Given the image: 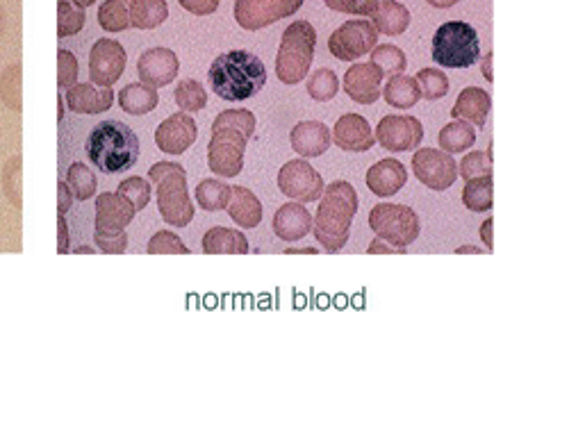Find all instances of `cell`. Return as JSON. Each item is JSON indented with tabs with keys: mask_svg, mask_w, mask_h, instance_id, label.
<instances>
[{
	"mask_svg": "<svg viewBox=\"0 0 569 425\" xmlns=\"http://www.w3.org/2000/svg\"><path fill=\"white\" fill-rule=\"evenodd\" d=\"M208 85L221 100L242 103L267 85V69L251 50H230L212 62Z\"/></svg>",
	"mask_w": 569,
	"mask_h": 425,
	"instance_id": "6da1fadb",
	"label": "cell"
},
{
	"mask_svg": "<svg viewBox=\"0 0 569 425\" xmlns=\"http://www.w3.org/2000/svg\"><path fill=\"white\" fill-rule=\"evenodd\" d=\"M358 212V194L349 182H331L319 198L317 216H312V232L326 253H340L351 235V223Z\"/></svg>",
	"mask_w": 569,
	"mask_h": 425,
	"instance_id": "7a4b0ae2",
	"label": "cell"
},
{
	"mask_svg": "<svg viewBox=\"0 0 569 425\" xmlns=\"http://www.w3.org/2000/svg\"><path fill=\"white\" fill-rule=\"evenodd\" d=\"M85 150L98 171L107 175L126 173L139 160V139L121 121H103L89 132Z\"/></svg>",
	"mask_w": 569,
	"mask_h": 425,
	"instance_id": "3957f363",
	"label": "cell"
},
{
	"mask_svg": "<svg viewBox=\"0 0 569 425\" xmlns=\"http://www.w3.org/2000/svg\"><path fill=\"white\" fill-rule=\"evenodd\" d=\"M148 180L158 189V210L173 228H185L194 219V203L187 191V171L176 162L151 166Z\"/></svg>",
	"mask_w": 569,
	"mask_h": 425,
	"instance_id": "277c9868",
	"label": "cell"
},
{
	"mask_svg": "<svg viewBox=\"0 0 569 425\" xmlns=\"http://www.w3.org/2000/svg\"><path fill=\"white\" fill-rule=\"evenodd\" d=\"M317 30L308 21H294L285 28L276 55V75L285 85H299L310 73L312 60H315Z\"/></svg>",
	"mask_w": 569,
	"mask_h": 425,
	"instance_id": "5b68a950",
	"label": "cell"
},
{
	"mask_svg": "<svg viewBox=\"0 0 569 425\" xmlns=\"http://www.w3.org/2000/svg\"><path fill=\"white\" fill-rule=\"evenodd\" d=\"M433 62L444 69H469L481 60V41L474 25L465 21H447L433 37Z\"/></svg>",
	"mask_w": 569,
	"mask_h": 425,
	"instance_id": "8992f818",
	"label": "cell"
},
{
	"mask_svg": "<svg viewBox=\"0 0 569 425\" xmlns=\"http://www.w3.org/2000/svg\"><path fill=\"white\" fill-rule=\"evenodd\" d=\"M369 228L394 248H408L419 237V216L408 205L381 203L369 214Z\"/></svg>",
	"mask_w": 569,
	"mask_h": 425,
	"instance_id": "52a82bcc",
	"label": "cell"
},
{
	"mask_svg": "<svg viewBox=\"0 0 569 425\" xmlns=\"http://www.w3.org/2000/svg\"><path fill=\"white\" fill-rule=\"evenodd\" d=\"M249 137L233 128H212L208 146V166L221 178H237L244 169V153Z\"/></svg>",
	"mask_w": 569,
	"mask_h": 425,
	"instance_id": "ba28073f",
	"label": "cell"
},
{
	"mask_svg": "<svg viewBox=\"0 0 569 425\" xmlns=\"http://www.w3.org/2000/svg\"><path fill=\"white\" fill-rule=\"evenodd\" d=\"M378 41V32L367 19H353L342 23L331 39H328V50L340 62H356L362 55L374 50Z\"/></svg>",
	"mask_w": 569,
	"mask_h": 425,
	"instance_id": "9c48e42d",
	"label": "cell"
},
{
	"mask_svg": "<svg viewBox=\"0 0 569 425\" xmlns=\"http://www.w3.org/2000/svg\"><path fill=\"white\" fill-rule=\"evenodd\" d=\"M278 187L296 203H315L324 194V178L305 160H292L278 171Z\"/></svg>",
	"mask_w": 569,
	"mask_h": 425,
	"instance_id": "30bf717a",
	"label": "cell"
},
{
	"mask_svg": "<svg viewBox=\"0 0 569 425\" xmlns=\"http://www.w3.org/2000/svg\"><path fill=\"white\" fill-rule=\"evenodd\" d=\"M417 180L433 191H447L458 178V164L449 153L435 148H419L412 157Z\"/></svg>",
	"mask_w": 569,
	"mask_h": 425,
	"instance_id": "8fae6325",
	"label": "cell"
},
{
	"mask_svg": "<svg viewBox=\"0 0 569 425\" xmlns=\"http://www.w3.org/2000/svg\"><path fill=\"white\" fill-rule=\"evenodd\" d=\"M303 0H237L235 19L244 30H262L301 10Z\"/></svg>",
	"mask_w": 569,
	"mask_h": 425,
	"instance_id": "7c38bea8",
	"label": "cell"
},
{
	"mask_svg": "<svg viewBox=\"0 0 569 425\" xmlns=\"http://www.w3.org/2000/svg\"><path fill=\"white\" fill-rule=\"evenodd\" d=\"M376 139L390 153H406L419 148L424 139V125L408 114L383 116L376 128Z\"/></svg>",
	"mask_w": 569,
	"mask_h": 425,
	"instance_id": "4fadbf2b",
	"label": "cell"
},
{
	"mask_svg": "<svg viewBox=\"0 0 569 425\" xmlns=\"http://www.w3.org/2000/svg\"><path fill=\"white\" fill-rule=\"evenodd\" d=\"M126 71V50L117 39H98L89 53V78L98 87H112Z\"/></svg>",
	"mask_w": 569,
	"mask_h": 425,
	"instance_id": "5bb4252c",
	"label": "cell"
},
{
	"mask_svg": "<svg viewBox=\"0 0 569 425\" xmlns=\"http://www.w3.org/2000/svg\"><path fill=\"white\" fill-rule=\"evenodd\" d=\"M196 135H199V130H196V121L192 116L187 112H176L155 130V144H158L162 153L183 155L187 148L194 146Z\"/></svg>",
	"mask_w": 569,
	"mask_h": 425,
	"instance_id": "9a60e30c",
	"label": "cell"
},
{
	"mask_svg": "<svg viewBox=\"0 0 569 425\" xmlns=\"http://www.w3.org/2000/svg\"><path fill=\"white\" fill-rule=\"evenodd\" d=\"M178 69H180L178 55L173 53L171 48H151L142 53V57L137 60L139 80L155 89L176 80Z\"/></svg>",
	"mask_w": 569,
	"mask_h": 425,
	"instance_id": "2e32d148",
	"label": "cell"
},
{
	"mask_svg": "<svg viewBox=\"0 0 569 425\" xmlns=\"http://www.w3.org/2000/svg\"><path fill=\"white\" fill-rule=\"evenodd\" d=\"M335 146H340L346 153H367L369 148H374L376 137L371 132V125L360 114H346L340 121L335 123L333 130Z\"/></svg>",
	"mask_w": 569,
	"mask_h": 425,
	"instance_id": "e0dca14e",
	"label": "cell"
},
{
	"mask_svg": "<svg viewBox=\"0 0 569 425\" xmlns=\"http://www.w3.org/2000/svg\"><path fill=\"white\" fill-rule=\"evenodd\" d=\"M383 73L374 64H353L344 75V91L360 105H371L381 98Z\"/></svg>",
	"mask_w": 569,
	"mask_h": 425,
	"instance_id": "ac0fdd59",
	"label": "cell"
},
{
	"mask_svg": "<svg viewBox=\"0 0 569 425\" xmlns=\"http://www.w3.org/2000/svg\"><path fill=\"white\" fill-rule=\"evenodd\" d=\"M365 182L371 194H376L378 198H392L406 187L408 171L397 160H381L367 171Z\"/></svg>",
	"mask_w": 569,
	"mask_h": 425,
	"instance_id": "d6986e66",
	"label": "cell"
},
{
	"mask_svg": "<svg viewBox=\"0 0 569 425\" xmlns=\"http://www.w3.org/2000/svg\"><path fill=\"white\" fill-rule=\"evenodd\" d=\"M331 130L321 121H301L290 132V144L301 157H319L331 148Z\"/></svg>",
	"mask_w": 569,
	"mask_h": 425,
	"instance_id": "ffe728a7",
	"label": "cell"
},
{
	"mask_svg": "<svg viewBox=\"0 0 569 425\" xmlns=\"http://www.w3.org/2000/svg\"><path fill=\"white\" fill-rule=\"evenodd\" d=\"M274 235L283 241H301L310 235L312 230V216L305 210L303 203H285L274 214Z\"/></svg>",
	"mask_w": 569,
	"mask_h": 425,
	"instance_id": "44dd1931",
	"label": "cell"
},
{
	"mask_svg": "<svg viewBox=\"0 0 569 425\" xmlns=\"http://www.w3.org/2000/svg\"><path fill=\"white\" fill-rule=\"evenodd\" d=\"M64 100L76 114H101L112 107L114 91L112 87H94L92 82H85V85L69 87Z\"/></svg>",
	"mask_w": 569,
	"mask_h": 425,
	"instance_id": "7402d4cb",
	"label": "cell"
},
{
	"mask_svg": "<svg viewBox=\"0 0 569 425\" xmlns=\"http://www.w3.org/2000/svg\"><path fill=\"white\" fill-rule=\"evenodd\" d=\"M135 214V207L119 194H101L96 198V230H126Z\"/></svg>",
	"mask_w": 569,
	"mask_h": 425,
	"instance_id": "603a6c76",
	"label": "cell"
},
{
	"mask_svg": "<svg viewBox=\"0 0 569 425\" xmlns=\"http://www.w3.org/2000/svg\"><path fill=\"white\" fill-rule=\"evenodd\" d=\"M492 110V98L485 89L481 87H467L465 91H460V96L453 105L451 116L458 121H465L474 128H483L485 121H488V114Z\"/></svg>",
	"mask_w": 569,
	"mask_h": 425,
	"instance_id": "cb8c5ba5",
	"label": "cell"
},
{
	"mask_svg": "<svg viewBox=\"0 0 569 425\" xmlns=\"http://www.w3.org/2000/svg\"><path fill=\"white\" fill-rule=\"evenodd\" d=\"M228 214L239 228L251 230L258 228L262 221V203L251 189L246 187H230V200H228Z\"/></svg>",
	"mask_w": 569,
	"mask_h": 425,
	"instance_id": "d4e9b609",
	"label": "cell"
},
{
	"mask_svg": "<svg viewBox=\"0 0 569 425\" xmlns=\"http://www.w3.org/2000/svg\"><path fill=\"white\" fill-rule=\"evenodd\" d=\"M371 25H374L376 32L397 37L401 32H406L410 25L408 7L397 3V0H378L374 14H371Z\"/></svg>",
	"mask_w": 569,
	"mask_h": 425,
	"instance_id": "484cf974",
	"label": "cell"
},
{
	"mask_svg": "<svg viewBox=\"0 0 569 425\" xmlns=\"http://www.w3.org/2000/svg\"><path fill=\"white\" fill-rule=\"evenodd\" d=\"M205 255H246L249 253V241L239 230L233 228H212L203 237Z\"/></svg>",
	"mask_w": 569,
	"mask_h": 425,
	"instance_id": "4316f807",
	"label": "cell"
},
{
	"mask_svg": "<svg viewBox=\"0 0 569 425\" xmlns=\"http://www.w3.org/2000/svg\"><path fill=\"white\" fill-rule=\"evenodd\" d=\"M381 94L385 96L387 105L394 107V110H410V107H415L419 103V98H422L417 80L412 78V75H403V73L392 75Z\"/></svg>",
	"mask_w": 569,
	"mask_h": 425,
	"instance_id": "83f0119b",
	"label": "cell"
},
{
	"mask_svg": "<svg viewBox=\"0 0 569 425\" xmlns=\"http://www.w3.org/2000/svg\"><path fill=\"white\" fill-rule=\"evenodd\" d=\"M160 103V96L155 87H148L144 82H135V85H126L119 91V105L126 114L142 116L153 112Z\"/></svg>",
	"mask_w": 569,
	"mask_h": 425,
	"instance_id": "f1b7e54d",
	"label": "cell"
},
{
	"mask_svg": "<svg viewBox=\"0 0 569 425\" xmlns=\"http://www.w3.org/2000/svg\"><path fill=\"white\" fill-rule=\"evenodd\" d=\"M167 0H133L130 3V23L137 30H153L167 21Z\"/></svg>",
	"mask_w": 569,
	"mask_h": 425,
	"instance_id": "f546056e",
	"label": "cell"
},
{
	"mask_svg": "<svg viewBox=\"0 0 569 425\" xmlns=\"http://www.w3.org/2000/svg\"><path fill=\"white\" fill-rule=\"evenodd\" d=\"M474 141H476L474 125L458 121V119H453V123L444 125V128L440 130V135H437V144H440L444 153H449V155L465 153V150L474 146Z\"/></svg>",
	"mask_w": 569,
	"mask_h": 425,
	"instance_id": "4dcf8cb0",
	"label": "cell"
},
{
	"mask_svg": "<svg viewBox=\"0 0 569 425\" xmlns=\"http://www.w3.org/2000/svg\"><path fill=\"white\" fill-rule=\"evenodd\" d=\"M130 3L133 0H105L98 10V23L105 32H123L133 28L130 23Z\"/></svg>",
	"mask_w": 569,
	"mask_h": 425,
	"instance_id": "1f68e13d",
	"label": "cell"
},
{
	"mask_svg": "<svg viewBox=\"0 0 569 425\" xmlns=\"http://www.w3.org/2000/svg\"><path fill=\"white\" fill-rule=\"evenodd\" d=\"M228 200H230V187L226 182L208 178L199 182V187H196V203H199L201 210L205 212L226 210Z\"/></svg>",
	"mask_w": 569,
	"mask_h": 425,
	"instance_id": "d6a6232c",
	"label": "cell"
},
{
	"mask_svg": "<svg viewBox=\"0 0 569 425\" xmlns=\"http://www.w3.org/2000/svg\"><path fill=\"white\" fill-rule=\"evenodd\" d=\"M463 203L467 210H472L476 214L490 212L492 210V175H485V178H474L467 180V185L463 189Z\"/></svg>",
	"mask_w": 569,
	"mask_h": 425,
	"instance_id": "836d02e7",
	"label": "cell"
},
{
	"mask_svg": "<svg viewBox=\"0 0 569 425\" xmlns=\"http://www.w3.org/2000/svg\"><path fill=\"white\" fill-rule=\"evenodd\" d=\"M371 64L376 66L378 71L383 75H399V73H406V53L399 46L394 44H383V46H374L371 50Z\"/></svg>",
	"mask_w": 569,
	"mask_h": 425,
	"instance_id": "e575fe53",
	"label": "cell"
},
{
	"mask_svg": "<svg viewBox=\"0 0 569 425\" xmlns=\"http://www.w3.org/2000/svg\"><path fill=\"white\" fill-rule=\"evenodd\" d=\"M173 98H176V105L183 112H201L205 105H208V91L201 85L199 80H183L178 82L176 91H173Z\"/></svg>",
	"mask_w": 569,
	"mask_h": 425,
	"instance_id": "d590c367",
	"label": "cell"
},
{
	"mask_svg": "<svg viewBox=\"0 0 569 425\" xmlns=\"http://www.w3.org/2000/svg\"><path fill=\"white\" fill-rule=\"evenodd\" d=\"M67 187L76 200H89L96 194L98 180L87 164H71L67 171Z\"/></svg>",
	"mask_w": 569,
	"mask_h": 425,
	"instance_id": "8d00e7d4",
	"label": "cell"
},
{
	"mask_svg": "<svg viewBox=\"0 0 569 425\" xmlns=\"http://www.w3.org/2000/svg\"><path fill=\"white\" fill-rule=\"evenodd\" d=\"M85 10L78 5L69 3V0H60L57 3V37H71L85 28Z\"/></svg>",
	"mask_w": 569,
	"mask_h": 425,
	"instance_id": "74e56055",
	"label": "cell"
},
{
	"mask_svg": "<svg viewBox=\"0 0 569 425\" xmlns=\"http://www.w3.org/2000/svg\"><path fill=\"white\" fill-rule=\"evenodd\" d=\"M0 100L12 112H21V64L7 66L0 75Z\"/></svg>",
	"mask_w": 569,
	"mask_h": 425,
	"instance_id": "f35d334b",
	"label": "cell"
},
{
	"mask_svg": "<svg viewBox=\"0 0 569 425\" xmlns=\"http://www.w3.org/2000/svg\"><path fill=\"white\" fill-rule=\"evenodd\" d=\"M337 89H340V80H337L335 71L319 69L317 73L310 75L308 94L310 98H315L317 103H328V100H333L337 96Z\"/></svg>",
	"mask_w": 569,
	"mask_h": 425,
	"instance_id": "ab89813d",
	"label": "cell"
},
{
	"mask_svg": "<svg viewBox=\"0 0 569 425\" xmlns=\"http://www.w3.org/2000/svg\"><path fill=\"white\" fill-rule=\"evenodd\" d=\"M417 85L422 91V98L437 100L449 94V78L437 69H422L417 73Z\"/></svg>",
	"mask_w": 569,
	"mask_h": 425,
	"instance_id": "60d3db41",
	"label": "cell"
},
{
	"mask_svg": "<svg viewBox=\"0 0 569 425\" xmlns=\"http://www.w3.org/2000/svg\"><path fill=\"white\" fill-rule=\"evenodd\" d=\"M458 175L463 180H474V178H485V175H492V148L474 150V153H469L465 160L460 162Z\"/></svg>",
	"mask_w": 569,
	"mask_h": 425,
	"instance_id": "b9f144b4",
	"label": "cell"
},
{
	"mask_svg": "<svg viewBox=\"0 0 569 425\" xmlns=\"http://www.w3.org/2000/svg\"><path fill=\"white\" fill-rule=\"evenodd\" d=\"M151 191H153L151 182H146L144 178H128L121 182L117 194L121 198H126L128 203L135 207V212H142L146 210V205L151 203Z\"/></svg>",
	"mask_w": 569,
	"mask_h": 425,
	"instance_id": "7bdbcfd3",
	"label": "cell"
},
{
	"mask_svg": "<svg viewBox=\"0 0 569 425\" xmlns=\"http://www.w3.org/2000/svg\"><path fill=\"white\" fill-rule=\"evenodd\" d=\"M212 128H233L251 139L255 135V114L251 110H228L214 119Z\"/></svg>",
	"mask_w": 569,
	"mask_h": 425,
	"instance_id": "ee69618b",
	"label": "cell"
},
{
	"mask_svg": "<svg viewBox=\"0 0 569 425\" xmlns=\"http://www.w3.org/2000/svg\"><path fill=\"white\" fill-rule=\"evenodd\" d=\"M148 255H189V248L173 232L162 230L146 246Z\"/></svg>",
	"mask_w": 569,
	"mask_h": 425,
	"instance_id": "f6af8a7d",
	"label": "cell"
},
{
	"mask_svg": "<svg viewBox=\"0 0 569 425\" xmlns=\"http://www.w3.org/2000/svg\"><path fill=\"white\" fill-rule=\"evenodd\" d=\"M3 191L12 207L21 210V157H12L3 171Z\"/></svg>",
	"mask_w": 569,
	"mask_h": 425,
	"instance_id": "bcb514c9",
	"label": "cell"
},
{
	"mask_svg": "<svg viewBox=\"0 0 569 425\" xmlns=\"http://www.w3.org/2000/svg\"><path fill=\"white\" fill-rule=\"evenodd\" d=\"M78 73L80 66L76 55L69 53V50H60V53H57V85H60V89L78 85Z\"/></svg>",
	"mask_w": 569,
	"mask_h": 425,
	"instance_id": "7dc6e473",
	"label": "cell"
},
{
	"mask_svg": "<svg viewBox=\"0 0 569 425\" xmlns=\"http://www.w3.org/2000/svg\"><path fill=\"white\" fill-rule=\"evenodd\" d=\"M94 241L107 255H123L128 250L126 230H96Z\"/></svg>",
	"mask_w": 569,
	"mask_h": 425,
	"instance_id": "c3c4849f",
	"label": "cell"
},
{
	"mask_svg": "<svg viewBox=\"0 0 569 425\" xmlns=\"http://www.w3.org/2000/svg\"><path fill=\"white\" fill-rule=\"evenodd\" d=\"M326 7L335 12L353 14V16H371L376 10L378 0H324Z\"/></svg>",
	"mask_w": 569,
	"mask_h": 425,
	"instance_id": "681fc988",
	"label": "cell"
},
{
	"mask_svg": "<svg viewBox=\"0 0 569 425\" xmlns=\"http://www.w3.org/2000/svg\"><path fill=\"white\" fill-rule=\"evenodd\" d=\"M180 7L196 16H208L219 10L221 0H178Z\"/></svg>",
	"mask_w": 569,
	"mask_h": 425,
	"instance_id": "f907efd6",
	"label": "cell"
},
{
	"mask_svg": "<svg viewBox=\"0 0 569 425\" xmlns=\"http://www.w3.org/2000/svg\"><path fill=\"white\" fill-rule=\"evenodd\" d=\"M69 225L64 216H57V253L67 255L69 253Z\"/></svg>",
	"mask_w": 569,
	"mask_h": 425,
	"instance_id": "816d5d0a",
	"label": "cell"
},
{
	"mask_svg": "<svg viewBox=\"0 0 569 425\" xmlns=\"http://www.w3.org/2000/svg\"><path fill=\"white\" fill-rule=\"evenodd\" d=\"M367 253L369 255H406V248H394L381 237H376L374 241H371V246L367 248Z\"/></svg>",
	"mask_w": 569,
	"mask_h": 425,
	"instance_id": "f5cc1de1",
	"label": "cell"
},
{
	"mask_svg": "<svg viewBox=\"0 0 569 425\" xmlns=\"http://www.w3.org/2000/svg\"><path fill=\"white\" fill-rule=\"evenodd\" d=\"M57 191H60V200H57V212H60V216H64L69 212V207L73 203V194L67 187V180L57 182Z\"/></svg>",
	"mask_w": 569,
	"mask_h": 425,
	"instance_id": "db71d44e",
	"label": "cell"
},
{
	"mask_svg": "<svg viewBox=\"0 0 569 425\" xmlns=\"http://www.w3.org/2000/svg\"><path fill=\"white\" fill-rule=\"evenodd\" d=\"M481 239H483L485 248H488V250H492V248H494V239H492V219H488V221H485V223L481 225Z\"/></svg>",
	"mask_w": 569,
	"mask_h": 425,
	"instance_id": "11a10c76",
	"label": "cell"
},
{
	"mask_svg": "<svg viewBox=\"0 0 569 425\" xmlns=\"http://www.w3.org/2000/svg\"><path fill=\"white\" fill-rule=\"evenodd\" d=\"M426 3L431 7H437V10H449V7L460 3V0H426Z\"/></svg>",
	"mask_w": 569,
	"mask_h": 425,
	"instance_id": "9f6ffc18",
	"label": "cell"
},
{
	"mask_svg": "<svg viewBox=\"0 0 569 425\" xmlns=\"http://www.w3.org/2000/svg\"><path fill=\"white\" fill-rule=\"evenodd\" d=\"M285 255H319V250L317 248H287L285 250Z\"/></svg>",
	"mask_w": 569,
	"mask_h": 425,
	"instance_id": "6f0895ef",
	"label": "cell"
},
{
	"mask_svg": "<svg viewBox=\"0 0 569 425\" xmlns=\"http://www.w3.org/2000/svg\"><path fill=\"white\" fill-rule=\"evenodd\" d=\"M490 62H492V53H488V55L483 57V75H485V80H488V82H492V78H494L492 71H490Z\"/></svg>",
	"mask_w": 569,
	"mask_h": 425,
	"instance_id": "680465c9",
	"label": "cell"
},
{
	"mask_svg": "<svg viewBox=\"0 0 569 425\" xmlns=\"http://www.w3.org/2000/svg\"><path fill=\"white\" fill-rule=\"evenodd\" d=\"M483 255V250L481 248H476V246H463V248H456V255Z\"/></svg>",
	"mask_w": 569,
	"mask_h": 425,
	"instance_id": "91938a15",
	"label": "cell"
},
{
	"mask_svg": "<svg viewBox=\"0 0 569 425\" xmlns=\"http://www.w3.org/2000/svg\"><path fill=\"white\" fill-rule=\"evenodd\" d=\"M64 105H67V100H64V96H57V121L64 119Z\"/></svg>",
	"mask_w": 569,
	"mask_h": 425,
	"instance_id": "94428289",
	"label": "cell"
},
{
	"mask_svg": "<svg viewBox=\"0 0 569 425\" xmlns=\"http://www.w3.org/2000/svg\"><path fill=\"white\" fill-rule=\"evenodd\" d=\"M76 255H94V248L92 246H82V248H76L73 250Z\"/></svg>",
	"mask_w": 569,
	"mask_h": 425,
	"instance_id": "6125c7cd",
	"label": "cell"
},
{
	"mask_svg": "<svg viewBox=\"0 0 569 425\" xmlns=\"http://www.w3.org/2000/svg\"><path fill=\"white\" fill-rule=\"evenodd\" d=\"M94 3H96V0H73V5L82 7V10H85V7H92Z\"/></svg>",
	"mask_w": 569,
	"mask_h": 425,
	"instance_id": "be15d7a7",
	"label": "cell"
},
{
	"mask_svg": "<svg viewBox=\"0 0 569 425\" xmlns=\"http://www.w3.org/2000/svg\"><path fill=\"white\" fill-rule=\"evenodd\" d=\"M5 10L3 7H0V37H3V32H5Z\"/></svg>",
	"mask_w": 569,
	"mask_h": 425,
	"instance_id": "e7e4bbea",
	"label": "cell"
}]
</instances>
